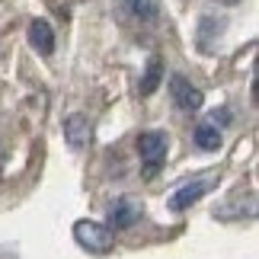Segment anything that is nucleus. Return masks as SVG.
<instances>
[{"instance_id": "obj_1", "label": "nucleus", "mask_w": 259, "mask_h": 259, "mask_svg": "<svg viewBox=\"0 0 259 259\" xmlns=\"http://www.w3.org/2000/svg\"><path fill=\"white\" fill-rule=\"evenodd\" d=\"M166 147H170V138L163 132H144L138 138V154H141V163H144V173L154 176L160 170L163 157H166Z\"/></svg>"}, {"instance_id": "obj_2", "label": "nucleus", "mask_w": 259, "mask_h": 259, "mask_svg": "<svg viewBox=\"0 0 259 259\" xmlns=\"http://www.w3.org/2000/svg\"><path fill=\"white\" fill-rule=\"evenodd\" d=\"M74 240L83 246V250L90 253H109L112 250V231L103 224H96V221H77L74 224Z\"/></svg>"}, {"instance_id": "obj_3", "label": "nucleus", "mask_w": 259, "mask_h": 259, "mask_svg": "<svg viewBox=\"0 0 259 259\" xmlns=\"http://www.w3.org/2000/svg\"><path fill=\"white\" fill-rule=\"evenodd\" d=\"M170 96H173L176 109H183V112H198V109H202V103H205L202 90L192 87L186 77H179V74L170 77Z\"/></svg>"}, {"instance_id": "obj_4", "label": "nucleus", "mask_w": 259, "mask_h": 259, "mask_svg": "<svg viewBox=\"0 0 259 259\" xmlns=\"http://www.w3.org/2000/svg\"><path fill=\"white\" fill-rule=\"evenodd\" d=\"M29 42H32V48L38 55H52L55 52V32L52 26L45 23V19H32L29 23Z\"/></svg>"}, {"instance_id": "obj_5", "label": "nucleus", "mask_w": 259, "mask_h": 259, "mask_svg": "<svg viewBox=\"0 0 259 259\" xmlns=\"http://www.w3.org/2000/svg\"><path fill=\"white\" fill-rule=\"evenodd\" d=\"M64 138H67V144H71L74 151H80V147L90 141V118L80 115V112L64 118Z\"/></svg>"}, {"instance_id": "obj_6", "label": "nucleus", "mask_w": 259, "mask_h": 259, "mask_svg": "<svg viewBox=\"0 0 259 259\" xmlns=\"http://www.w3.org/2000/svg\"><path fill=\"white\" fill-rule=\"evenodd\" d=\"M202 195H205V183H189V186H183V189H179V192L170 198V211H186V208L195 205Z\"/></svg>"}, {"instance_id": "obj_7", "label": "nucleus", "mask_w": 259, "mask_h": 259, "mask_svg": "<svg viewBox=\"0 0 259 259\" xmlns=\"http://www.w3.org/2000/svg\"><path fill=\"white\" fill-rule=\"evenodd\" d=\"M135 221H138V208L128 202V198L115 202V208L109 211V227H132Z\"/></svg>"}, {"instance_id": "obj_8", "label": "nucleus", "mask_w": 259, "mask_h": 259, "mask_svg": "<svg viewBox=\"0 0 259 259\" xmlns=\"http://www.w3.org/2000/svg\"><path fill=\"white\" fill-rule=\"evenodd\" d=\"M160 77H163V61L160 58H151L147 61V71H144V77H141V96H151L157 87H160Z\"/></svg>"}, {"instance_id": "obj_9", "label": "nucleus", "mask_w": 259, "mask_h": 259, "mask_svg": "<svg viewBox=\"0 0 259 259\" xmlns=\"http://www.w3.org/2000/svg\"><path fill=\"white\" fill-rule=\"evenodd\" d=\"M195 144L202 147V151H218L221 147V132H218V125L211 122H202L195 128Z\"/></svg>"}, {"instance_id": "obj_10", "label": "nucleus", "mask_w": 259, "mask_h": 259, "mask_svg": "<svg viewBox=\"0 0 259 259\" xmlns=\"http://www.w3.org/2000/svg\"><path fill=\"white\" fill-rule=\"evenodd\" d=\"M135 4H138V0H118V7H122V10H135Z\"/></svg>"}, {"instance_id": "obj_11", "label": "nucleus", "mask_w": 259, "mask_h": 259, "mask_svg": "<svg viewBox=\"0 0 259 259\" xmlns=\"http://www.w3.org/2000/svg\"><path fill=\"white\" fill-rule=\"evenodd\" d=\"M221 4H237V0H221Z\"/></svg>"}]
</instances>
